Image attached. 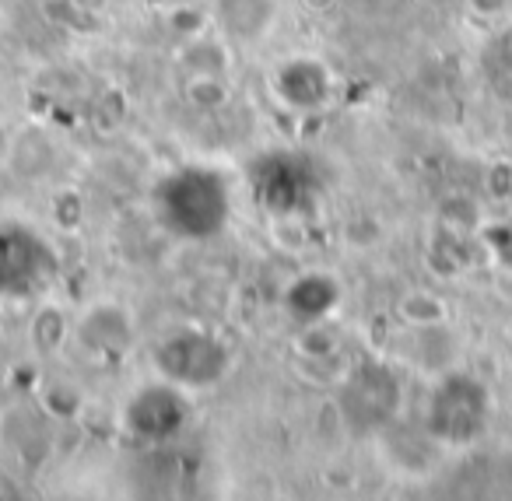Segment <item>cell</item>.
I'll return each mask as SVG.
<instances>
[{
	"label": "cell",
	"instance_id": "6da1fadb",
	"mask_svg": "<svg viewBox=\"0 0 512 501\" xmlns=\"http://www.w3.org/2000/svg\"><path fill=\"white\" fill-rule=\"evenodd\" d=\"M155 214L172 235L204 242L228 225L232 214L228 183L214 169L200 165L176 169L155 186Z\"/></svg>",
	"mask_w": 512,
	"mask_h": 501
},
{
	"label": "cell",
	"instance_id": "7a4b0ae2",
	"mask_svg": "<svg viewBox=\"0 0 512 501\" xmlns=\"http://www.w3.org/2000/svg\"><path fill=\"white\" fill-rule=\"evenodd\" d=\"M60 260L57 249L25 225H0V295L4 298H29L50 288L57 277Z\"/></svg>",
	"mask_w": 512,
	"mask_h": 501
},
{
	"label": "cell",
	"instance_id": "3957f363",
	"mask_svg": "<svg viewBox=\"0 0 512 501\" xmlns=\"http://www.w3.org/2000/svg\"><path fill=\"white\" fill-rule=\"evenodd\" d=\"M256 200L274 214V218H302L320 197V172L306 155L278 151L256 162L253 169Z\"/></svg>",
	"mask_w": 512,
	"mask_h": 501
},
{
	"label": "cell",
	"instance_id": "277c9868",
	"mask_svg": "<svg viewBox=\"0 0 512 501\" xmlns=\"http://www.w3.org/2000/svg\"><path fill=\"white\" fill-rule=\"evenodd\" d=\"M228 347L207 330H176L155 347V368L165 382L183 389H207L225 379Z\"/></svg>",
	"mask_w": 512,
	"mask_h": 501
},
{
	"label": "cell",
	"instance_id": "5b68a950",
	"mask_svg": "<svg viewBox=\"0 0 512 501\" xmlns=\"http://www.w3.org/2000/svg\"><path fill=\"white\" fill-rule=\"evenodd\" d=\"M186 421H190V407H186V396L176 389V382L144 386L127 403V428L148 442H165V438L179 435Z\"/></svg>",
	"mask_w": 512,
	"mask_h": 501
},
{
	"label": "cell",
	"instance_id": "8992f818",
	"mask_svg": "<svg viewBox=\"0 0 512 501\" xmlns=\"http://www.w3.org/2000/svg\"><path fill=\"white\" fill-rule=\"evenodd\" d=\"M271 92L285 109L316 113V109L327 106L330 95H334V78H330L327 64H320L316 57H295V60H285V64L271 74Z\"/></svg>",
	"mask_w": 512,
	"mask_h": 501
},
{
	"label": "cell",
	"instance_id": "52a82bcc",
	"mask_svg": "<svg viewBox=\"0 0 512 501\" xmlns=\"http://www.w3.org/2000/svg\"><path fill=\"white\" fill-rule=\"evenodd\" d=\"M78 344L95 358H123L134 344V323L116 305H95L78 323Z\"/></svg>",
	"mask_w": 512,
	"mask_h": 501
},
{
	"label": "cell",
	"instance_id": "ba28073f",
	"mask_svg": "<svg viewBox=\"0 0 512 501\" xmlns=\"http://www.w3.org/2000/svg\"><path fill=\"white\" fill-rule=\"evenodd\" d=\"M334 305H337V284L323 274L295 277L285 291V309L292 316H299L302 323H320Z\"/></svg>",
	"mask_w": 512,
	"mask_h": 501
},
{
	"label": "cell",
	"instance_id": "9c48e42d",
	"mask_svg": "<svg viewBox=\"0 0 512 501\" xmlns=\"http://www.w3.org/2000/svg\"><path fill=\"white\" fill-rule=\"evenodd\" d=\"M218 18L232 36H260L274 18V0H218Z\"/></svg>",
	"mask_w": 512,
	"mask_h": 501
},
{
	"label": "cell",
	"instance_id": "30bf717a",
	"mask_svg": "<svg viewBox=\"0 0 512 501\" xmlns=\"http://www.w3.org/2000/svg\"><path fill=\"white\" fill-rule=\"evenodd\" d=\"M64 340H67L64 309H57V305H46V309H39L36 319H32V344H36V351L50 354V351H57Z\"/></svg>",
	"mask_w": 512,
	"mask_h": 501
},
{
	"label": "cell",
	"instance_id": "8fae6325",
	"mask_svg": "<svg viewBox=\"0 0 512 501\" xmlns=\"http://www.w3.org/2000/svg\"><path fill=\"white\" fill-rule=\"evenodd\" d=\"M186 102L197 109H204V113H211V109H221L228 99V85L221 81V74H193L190 81H186Z\"/></svg>",
	"mask_w": 512,
	"mask_h": 501
},
{
	"label": "cell",
	"instance_id": "7c38bea8",
	"mask_svg": "<svg viewBox=\"0 0 512 501\" xmlns=\"http://www.w3.org/2000/svg\"><path fill=\"white\" fill-rule=\"evenodd\" d=\"M46 407H50L57 417H71V414H78V410H81V396L74 393L71 386H60V382H57V386L46 389Z\"/></svg>",
	"mask_w": 512,
	"mask_h": 501
},
{
	"label": "cell",
	"instance_id": "4fadbf2b",
	"mask_svg": "<svg viewBox=\"0 0 512 501\" xmlns=\"http://www.w3.org/2000/svg\"><path fill=\"white\" fill-rule=\"evenodd\" d=\"M334 0H306V8H313V11H327Z\"/></svg>",
	"mask_w": 512,
	"mask_h": 501
}]
</instances>
